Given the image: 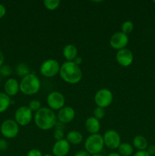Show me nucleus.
Returning <instances> with one entry per match:
<instances>
[{
    "instance_id": "obj_4",
    "label": "nucleus",
    "mask_w": 155,
    "mask_h": 156,
    "mask_svg": "<svg viewBox=\"0 0 155 156\" xmlns=\"http://www.w3.org/2000/svg\"><path fill=\"white\" fill-rule=\"evenodd\" d=\"M104 147L103 138L100 134H91L84 142L85 150L91 155L100 154Z\"/></svg>"
},
{
    "instance_id": "obj_33",
    "label": "nucleus",
    "mask_w": 155,
    "mask_h": 156,
    "mask_svg": "<svg viewBox=\"0 0 155 156\" xmlns=\"http://www.w3.org/2000/svg\"><path fill=\"white\" fill-rule=\"evenodd\" d=\"M6 13V9L2 4H0V19L5 16Z\"/></svg>"
},
{
    "instance_id": "obj_26",
    "label": "nucleus",
    "mask_w": 155,
    "mask_h": 156,
    "mask_svg": "<svg viewBox=\"0 0 155 156\" xmlns=\"http://www.w3.org/2000/svg\"><path fill=\"white\" fill-rule=\"evenodd\" d=\"M28 108L31 110L32 112H35L39 111L42 107H41V103L38 100H36V99H33L29 103Z\"/></svg>"
},
{
    "instance_id": "obj_7",
    "label": "nucleus",
    "mask_w": 155,
    "mask_h": 156,
    "mask_svg": "<svg viewBox=\"0 0 155 156\" xmlns=\"http://www.w3.org/2000/svg\"><path fill=\"white\" fill-rule=\"evenodd\" d=\"M33 119V112L28 106H21L17 109L15 114V120L20 126H27Z\"/></svg>"
},
{
    "instance_id": "obj_31",
    "label": "nucleus",
    "mask_w": 155,
    "mask_h": 156,
    "mask_svg": "<svg viewBox=\"0 0 155 156\" xmlns=\"http://www.w3.org/2000/svg\"><path fill=\"white\" fill-rule=\"evenodd\" d=\"M8 148V143L5 140H0V150H6Z\"/></svg>"
},
{
    "instance_id": "obj_25",
    "label": "nucleus",
    "mask_w": 155,
    "mask_h": 156,
    "mask_svg": "<svg viewBox=\"0 0 155 156\" xmlns=\"http://www.w3.org/2000/svg\"><path fill=\"white\" fill-rule=\"evenodd\" d=\"M93 114H94V117L96 119L100 120L105 117V115H106V111H105L104 108L97 107L94 110V111H93Z\"/></svg>"
},
{
    "instance_id": "obj_23",
    "label": "nucleus",
    "mask_w": 155,
    "mask_h": 156,
    "mask_svg": "<svg viewBox=\"0 0 155 156\" xmlns=\"http://www.w3.org/2000/svg\"><path fill=\"white\" fill-rule=\"evenodd\" d=\"M17 73L20 76H22V78L24 76H27L29 73H30V68H29L28 66L25 63H20L19 65L17 67Z\"/></svg>"
},
{
    "instance_id": "obj_20",
    "label": "nucleus",
    "mask_w": 155,
    "mask_h": 156,
    "mask_svg": "<svg viewBox=\"0 0 155 156\" xmlns=\"http://www.w3.org/2000/svg\"><path fill=\"white\" fill-rule=\"evenodd\" d=\"M117 149H118V153L121 156H131L134 152L132 146L128 143H121Z\"/></svg>"
},
{
    "instance_id": "obj_3",
    "label": "nucleus",
    "mask_w": 155,
    "mask_h": 156,
    "mask_svg": "<svg viewBox=\"0 0 155 156\" xmlns=\"http://www.w3.org/2000/svg\"><path fill=\"white\" fill-rule=\"evenodd\" d=\"M20 91L25 95H33L41 88L40 80L34 73H30L24 76L19 83Z\"/></svg>"
},
{
    "instance_id": "obj_12",
    "label": "nucleus",
    "mask_w": 155,
    "mask_h": 156,
    "mask_svg": "<svg viewBox=\"0 0 155 156\" xmlns=\"http://www.w3.org/2000/svg\"><path fill=\"white\" fill-rule=\"evenodd\" d=\"M117 62L123 67H128L133 62L134 56L132 52L129 49H122L118 50L115 56Z\"/></svg>"
},
{
    "instance_id": "obj_29",
    "label": "nucleus",
    "mask_w": 155,
    "mask_h": 156,
    "mask_svg": "<svg viewBox=\"0 0 155 156\" xmlns=\"http://www.w3.org/2000/svg\"><path fill=\"white\" fill-rule=\"evenodd\" d=\"M42 152L37 149H32L27 153L26 156H43Z\"/></svg>"
},
{
    "instance_id": "obj_32",
    "label": "nucleus",
    "mask_w": 155,
    "mask_h": 156,
    "mask_svg": "<svg viewBox=\"0 0 155 156\" xmlns=\"http://www.w3.org/2000/svg\"><path fill=\"white\" fill-rule=\"evenodd\" d=\"M74 156H91L86 150H80L74 154Z\"/></svg>"
},
{
    "instance_id": "obj_35",
    "label": "nucleus",
    "mask_w": 155,
    "mask_h": 156,
    "mask_svg": "<svg viewBox=\"0 0 155 156\" xmlns=\"http://www.w3.org/2000/svg\"><path fill=\"white\" fill-rule=\"evenodd\" d=\"M82 61H83V59H82V58H81V57H80V56H78L77 57H76L75 59H74V60L73 61V62H74V63L76 64V65L80 66L81 64L82 63Z\"/></svg>"
},
{
    "instance_id": "obj_24",
    "label": "nucleus",
    "mask_w": 155,
    "mask_h": 156,
    "mask_svg": "<svg viewBox=\"0 0 155 156\" xmlns=\"http://www.w3.org/2000/svg\"><path fill=\"white\" fill-rule=\"evenodd\" d=\"M134 29V24L132 21H126L122 23L121 26V30L122 32L126 34H129L132 32Z\"/></svg>"
},
{
    "instance_id": "obj_19",
    "label": "nucleus",
    "mask_w": 155,
    "mask_h": 156,
    "mask_svg": "<svg viewBox=\"0 0 155 156\" xmlns=\"http://www.w3.org/2000/svg\"><path fill=\"white\" fill-rule=\"evenodd\" d=\"M133 146L138 151H144L148 146L147 139L143 136H136L133 139Z\"/></svg>"
},
{
    "instance_id": "obj_37",
    "label": "nucleus",
    "mask_w": 155,
    "mask_h": 156,
    "mask_svg": "<svg viewBox=\"0 0 155 156\" xmlns=\"http://www.w3.org/2000/svg\"><path fill=\"white\" fill-rule=\"evenodd\" d=\"M107 156H121L118 152H111Z\"/></svg>"
},
{
    "instance_id": "obj_41",
    "label": "nucleus",
    "mask_w": 155,
    "mask_h": 156,
    "mask_svg": "<svg viewBox=\"0 0 155 156\" xmlns=\"http://www.w3.org/2000/svg\"><path fill=\"white\" fill-rule=\"evenodd\" d=\"M0 154H1V153H0Z\"/></svg>"
},
{
    "instance_id": "obj_5",
    "label": "nucleus",
    "mask_w": 155,
    "mask_h": 156,
    "mask_svg": "<svg viewBox=\"0 0 155 156\" xmlns=\"http://www.w3.org/2000/svg\"><path fill=\"white\" fill-rule=\"evenodd\" d=\"M61 66L56 59H49L44 61L40 67V72L44 77L52 78L59 74Z\"/></svg>"
},
{
    "instance_id": "obj_21",
    "label": "nucleus",
    "mask_w": 155,
    "mask_h": 156,
    "mask_svg": "<svg viewBox=\"0 0 155 156\" xmlns=\"http://www.w3.org/2000/svg\"><path fill=\"white\" fill-rule=\"evenodd\" d=\"M11 99L5 93L0 92V113H3L9 108L11 105Z\"/></svg>"
},
{
    "instance_id": "obj_27",
    "label": "nucleus",
    "mask_w": 155,
    "mask_h": 156,
    "mask_svg": "<svg viewBox=\"0 0 155 156\" xmlns=\"http://www.w3.org/2000/svg\"><path fill=\"white\" fill-rule=\"evenodd\" d=\"M53 137H54L55 140L56 141H59V140H64V137H65V134L62 129H56L54 133H53Z\"/></svg>"
},
{
    "instance_id": "obj_34",
    "label": "nucleus",
    "mask_w": 155,
    "mask_h": 156,
    "mask_svg": "<svg viewBox=\"0 0 155 156\" xmlns=\"http://www.w3.org/2000/svg\"><path fill=\"white\" fill-rule=\"evenodd\" d=\"M133 156H150L148 153L147 152V151H138L137 152H135Z\"/></svg>"
},
{
    "instance_id": "obj_42",
    "label": "nucleus",
    "mask_w": 155,
    "mask_h": 156,
    "mask_svg": "<svg viewBox=\"0 0 155 156\" xmlns=\"http://www.w3.org/2000/svg\"><path fill=\"white\" fill-rule=\"evenodd\" d=\"M154 78H155V77H154Z\"/></svg>"
},
{
    "instance_id": "obj_10",
    "label": "nucleus",
    "mask_w": 155,
    "mask_h": 156,
    "mask_svg": "<svg viewBox=\"0 0 155 156\" xmlns=\"http://www.w3.org/2000/svg\"><path fill=\"white\" fill-rule=\"evenodd\" d=\"M104 146L109 149H116L121 144V137L118 132L113 129H109L103 134Z\"/></svg>"
},
{
    "instance_id": "obj_6",
    "label": "nucleus",
    "mask_w": 155,
    "mask_h": 156,
    "mask_svg": "<svg viewBox=\"0 0 155 156\" xmlns=\"http://www.w3.org/2000/svg\"><path fill=\"white\" fill-rule=\"evenodd\" d=\"M113 101V94L112 91L107 88H101L98 90L94 96V102L97 107L106 108L112 104Z\"/></svg>"
},
{
    "instance_id": "obj_39",
    "label": "nucleus",
    "mask_w": 155,
    "mask_h": 156,
    "mask_svg": "<svg viewBox=\"0 0 155 156\" xmlns=\"http://www.w3.org/2000/svg\"><path fill=\"white\" fill-rule=\"evenodd\" d=\"M43 156H53V155H50V154H45V155H43Z\"/></svg>"
},
{
    "instance_id": "obj_2",
    "label": "nucleus",
    "mask_w": 155,
    "mask_h": 156,
    "mask_svg": "<svg viewBox=\"0 0 155 156\" xmlns=\"http://www.w3.org/2000/svg\"><path fill=\"white\" fill-rule=\"evenodd\" d=\"M59 75L64 82L71 85L78 83L82 79L81 69L74 62H63L60 67Z\"/></svg>"
},
{
    "instance_id": "obj_22",
    "label": "nucleus",
    "mask_w": 155,
    "mask_h": 156,
    "mask_svg": "<svg viewBox=\"0 0 155 156\" xmlns=\"http://www.w3.org/2000/svg\"><path fill=\"white\" fill-rule=\"evenodd\" d=\"M60 3L59 0H44L43 5L48 10L54 11L59 7Z\"/></svg>"
},
{
    "instance_id": "obj_8",
    "label": "nucleus",
    "mask_w": 155,
    "mask_h": 156,
    "mask_svg": "<svg viewBox=\"0 0 155 156\" xmlns=\"http://www.w3.org/2000/svg\"><path fill=\"white\" fill-rule=\"evenodd\" d=\"M46 102L49 108L53 111H59L65 107V98L59 91H52L47 96Z\"/></svg>"
},
{
    "instance_id": "obj_30",
    "label": "nucleus",
    "mask_w": 155,
    "mask_h": 156,
    "mask_svg": "<svg viewBox=\"0 0 155 156\" xmlns=\"http://www.w3.org/2000/svg\"><path fill=\"white\" fill-rule=\"evenodd\" d=\"M146 151H147V153H148L150 156L154 155H155V146L154 145H150V146L148 145V146H147Z\"/></svg>"
},
{
    "instance_id": "obj_17",
    "label": "nucleus",
    "mask_w": 155,
    "mask_h": 156,
    "mask_svg": "<svg viewBox=\"0 0 155 156\" xmlns=\"http://www.w3.org/2000/svg\"><path fill=\"white\" fill-rule=\"evenodd\" d=\"M62 55L68 62H73L78 56V49L73 44H67L64 47Z\"/></svg>"
},
{
    "instance_id": "obj_40",
    "label": "nucleus",
    "mask_w": 155,
    "mask_h": 156,
    "mask_svg": "<svg viewBox=\"0 0 155 156\" xmlns=\"http://www.w3.org/2000/svg\"><path fill=\"white\" fill-rule=\"evenodd\" d=\"M153 3H155V0H154V1H153Z\"/></svg>"
},
{
    "instance_id": "obj_16",
    "label": "nucleus",
    "mask_w": 155,
    "mask_h": 156,
    "mask_svg": "<svg viewBox=\"0 0 155 156\" xmlns=\"http://www.w3.org/2000/svg\"><path fill=\"white\" fill-rule=\"evenodd\" d=\"M85 128L89 133L97 134L98 133L100 129V120L96 119L94 117H90L85 121Z\"/></svg>"
},
{
    "instance_id": "obj_28",
    "label": "nucleus",
    "mask_w": 155,
    "mask_h": 156,
    "mask_svg": "<svg viewBox=\"0 0 155 156\" xmlns=\"http://www.w3.org/2000/svg\"><path fill=\"white\" fill-rule=\"evenodd\" d=\"M0 73L2 76H9L12 73V69L9 66H2L0 67Z\"/></svg>"
},
{
    "instance_id": "obj_11",
    "label": "nucleus",
    "mask_w": 155,
    "mask_h": 156,
    "mask_svg": "<svg viewBox=\"0 0 155 156\" xmlns=\"http://www.w3.org/2000/svg\"><path fill=\"white\" fill-rule=\"evenodd\" d=\"M129 37L127 34L122 33V31L116 32L111 36L109 40V44L112 48L116 50H120L125 49L129 44Z\"/></svg>"
},
{
    "instance_id": "obj_38",
    "label": "nucleus",
    "mask_w": 155,
    "mask_h": 156,
    "mask_svg": "<svg viewBox=\"0 0 155 156\" xmlns=\"http://www.w3.org/2000/svg\"><path fill=\"white\" fill-rule=\"evenodd\" d=\"M91 156H103V155H101V154H96V155H91Z\"/></svg>"
},
{
    "instance_id": "obj_18",
    "label": "nucleus",
    "mask_w": 155,
    "mask_h": 156,
    "mask_svg": "<svg viewBox=\"0 0 155 156\" xmlns=\"http://www.w3.org/2000/svg\"><path fill=\"white\" fill-rule=\"evenodd\" d=\"M66 140L70 145H79L83 141V136L78 131H70L66 135Z\"/></svg>"
},
{
    "instance_id": "obj_36",
    "label": "nucleus",
    "mask_w": 155,
    "mask_h": 156,
    "mask_svg": "<svg viewBox=\"0 0 155 156\" xmlns=\"http://www.w3.org/2000/svg\"><path fill=\"white\" fill-rule=\"evenodd\" d=\"M4 59H5L4 54H3L2 52L0 50V67L2 66V64H3V62H4Z\"/></svg>"
},
{
    "instance_id": "obj_14",
    "label": "nucleus",
    "mask_w": 155,
    "mask_h": 156,
    "mask_svg": "<svg viewBox=\"0 0 155 156\" xmlns=\"http://www.w3.org/2000/svg\"><path fill=\"white\" fill-rule=\"evenodd\" d=\"M70 149V143L67 141L65 139L59 141H56L54 143L52 149L53 155L55 156H66L69 153Z\"/></svg>"
},
{
    "instance_id": "obj_9",
    "label": "nucleus",
    "mask_w": 155,
    "mask_h": 156,
    "mask_svg": "<svg viewBox=\"0 0 155 156\" xmlns=\"http://www.w3.org/2000/svg\"><path fill=\"white\" fill-rule=\"evenodd\" d=\"M1 133L4 137L7 139H13L18 136L19 133V125L16 121L12 119L5 120L1 125Z\"/></svg>"
},
{
    "instance_id": "obj_15",
    "label": "nucleus",
    "mask_w": 155,
    "mask_h": 156,
    "mask_svg": "<svg viewBox=\"0 0 155 156\" xmlns=\"http://www.w3.org/2000/svg\"><path fill=\"white\" fill-rule=\"evenodd\" d=\"M5 91L7 95L15 96L18 93L20 90V85L17 79H9L5 83L4 86Z\"/></svg>"
},
{
    "instance_id": "obj_1",
    "label": "nucleus",
    "mask_w": 155,
    "mask_h": 156,
    "mask_svg": "<svg viewBox=\"0 0 155 156\" xmlns=\"http://www.w3.org/2000/svg\"><path fill=\"white\" fill-rule=\"evenodd\" d=\"M36 126L42 130H50L57 123V117L53 110L46 107H42L34 114Z\"/></svg>"
},
{
    "instance_id": "obj_13",
    "label": "nucleus",
    "mask_w": 155,
    "mask_h": 156,
    "mask_svg": "<svg viewBox=\"0 0 155 156\" xmlns=\"http://www.w3.org/2000/svg\"><path fill=\"white\" fill-rule=\"evenodd\" d=\"M75 117V111L71 107L65 106L60 109L58 112L56 117L57 120H59V123L62 124H66L69 123L72 121Z\"/></svg>"
}]
</instances>
